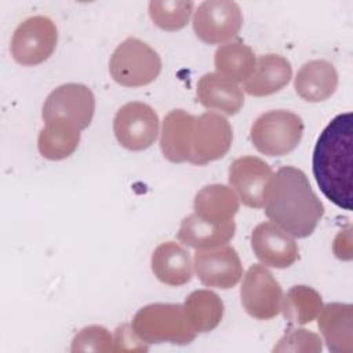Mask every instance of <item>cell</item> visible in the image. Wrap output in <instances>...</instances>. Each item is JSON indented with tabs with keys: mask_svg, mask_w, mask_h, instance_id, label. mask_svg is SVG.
Here are the masks:
<instances>
[{
	"mask_svg": "<svg viewBox=\"0 0 353 353\" xmlns=\"http://www.w3.org/2000/svg\"><path fill=\"white\" fill-rule=\"evenodd\" d=\"M265 214L292 237L310 236L324 215V205L299 168L285 165L269 179Z\"/></svg>",
	"mask_w": 353,
	"mask_h": 353,
	"instance_id": "1",
	"label": "cell"
},
{
	"mask_svg": "<svg viewBox=\"0 0 353 353\" xmlns=\"http://www.w3.org/2000/svg\"><path fill=\"white\" fill-rule=\"evenodd\" d=\"M352 113L335 116L317 138L312 171L321 193L336 207L352 210Z\"/></svg>",
	"mask_w": 353,
	"mask_h": 353,
	"instance_id": "2",
	"label": "cell"
},
{
	"mask_svg": "<svg viewBox=\"0 0 353 353\" xmlns=\"http://www.w3.org/2000/svg\"><path fill=\"white\" fill-rule=\"evenodd\" d=\"M135 334L146 345L170 342L188 345L197 332L189 325L179 303H150L141 307L131 323Z\"/></svg>",
	"mask_w": 353,
	"mask_h": 353,
	"instance_id": "3",
	"label": "cell"
},
{
	"mask_svg": "<svg viewBox=\"0 0 353 353\" xmlns=\"http://www.w3.org/2000/svg\"><path fill=\"white\" fill-rule=\"evenodd\" d=\"M109 72L113 80L123 87H143L159 77L161 58L148 43L128 37L113 51Z\"/></svg>",
	"mask_w": 353,
	"mask_h": 353,
	"instance_id": "4",
	"label": "cell"
},
{
	"mask_svg": "<svg viewBox=\"0 0 353 353\" xmlns=\"http://www.w3.org/2000/svg\"><path fill=\"white\" fill-rule=\"evenodd\" d=\"M302 119L288 110L277 109L262 113L251 125L254 148L266 156H285L292 152L303 135Z\"/></svg>",
	"mask_w": 353,
	"mask_h": 353,
	"instance_id": "5",
	"label": "cell"
},
{
	"mask_svg": "<svg viewBox=\"0 0 353 353\" xmlns=\"http://www.w3.org/2000/svg\"><path fill=\"white\" fill-rule=\"evenodd\" d=\"M58 30L52 19L44 15L26 18L18 25L11 39V55L23 66L47 61L57 46Z\"/></svg>",
	"mask_w": 353,
	"mask_h": 353,
	"instance_id": "6",
	"label": "cell"
},
{
	"mask_svg": "<svg viewBox=\"0 0 353 353\" xmlns=\"http://www.w3.org/2000/svg\"><path fill=\"white\" fill-rule=\"evenodd\" d=\"M243 25V14L236 1L207 0L193 15V30L205 44H225L237 36Z\"/></svg>",
	"mask_w": 353,
	"mask_h": 353,
	"instance_id": "7",
	"label": "cell"
},
{
	"mask_svg": "<svg viewBox=\"0 0 353 353\" xmlns=\"http://www.w3.org/2000/svg\"><path fill=\"white\" fill-rule=\"evenodd\" d=\"M95 113V97L92 91L77 83H68L50 92L43 105V120H65L80 131L87 128Z\"/></svg>",
	"mask_w": 353,
	"mask_h": 353,
	"instance_id": "8",
	"label": "cell"
},
{
	"mask_svg": "<svg viewBox=\"0 0 353 353\" xmlns=\"http://www.w3.org/2000/svg\"><path fill=\"white\" fill-rule=\"evenodd\" d=\"M113 132L123 148L132 152L145 150L159 135V116L143 102H128L116 112Z\"/></svg>",
	"mask_w": 353,
	"mask_h": 353,
	"instance_id": "9",
	"label": "cell"
},
{
	"mask_svg": "<svg viewBox=\"0 0 353 353\" xmlns=\"http://www.w3.org/2000/svg\"><path fill=\"white\" fill-rule=\"evenodd\" d=\"M244 310L254 319L269 320L281 312L283 290L263 265H252L240 288Z\"/></svg>",
	"mask_w": 353,
	"mask_h": 353,
	"instance_id": "10",
	"label": "cell"
},
{
	"mask_svg": "<svg viewBox=\"0 0 353 353\" xmlns=\"http://www.w3.org/2000/svg\"><path fill=\"white\" fill-rule=\"evenodd\" d=\"M232 139L228 119L216 112H204L194 119L189 163L204 165L223 157L232 146Z\"/></svg>",
	"mask_w": 353,
	"mask_h": 353,
	"instance_id": "11",
	"label": "cell"
},
{
	"mask_svg": "<svg viewBox=\"0 0 353 353\" xmlns=\"http://www.w3.org/2000/svg\"><path fill=\"white\" fill-rule=\"evenodd\" d=\"M193 266L201 284L221 290L234 287L243 276L240 256L228 244L197 250L193 256Z\"/></svg>",
	"mask_w": 353,
	"mask_h": 353,
	"instance_id": "12",
	"label": "cell"
},
{
	"mask_svg": "<svg viewBox=\"0 0 353 353\" xmlns=\"http://www.w3.org/2000/svg\"><path fill=\"white\" fill-rule=\"evenodd\" d=\"M272 175L270 165L256 156L239 157L229 167V183L239 200L251 208L263 207L266 186Z\"/></svg>",
	"mask_w": 353,
	"mask_h": 353,
	"instance_id": "13",
	"label": "cell"
},
{
	"mask_svg": "<svg viewBox=\"0 0 353 353\" xmlns=\"http://www.w3.org/2000/svg\"><path fill=\"white\" fill-rule=\"evenodd\" d=\"M251 248L265 265L285 269L299 259V248L294 237L274 222H262L251 233Z\"/></svg>",
	"mask_w": 353,
	"mask_h": 353,
	"instance_id": "14",
	"label": "cell"
},
{
	"mask_svg": "<svg viewBox=\"0 0 353 353\" xmlns=\"http://www.w3.org/2000/svg\"><path fill=\"white\" fill-rule=\"evenodd\" d=\"M317 325L327 347L334 353L353 352V307L350 303L331 302L323 305Z\"/></svg>",
	"mask_w": 353,
	"mask_h": 353,
	"instance_id": "15",
	"label": "cell"
},
{
	"mask_svg": "<svg viewBox=\"0 0 353 353\" xmlns=\"http://www.w3.org/2000/svg\"><path fill=\"white\" fill-rule=\"evenodd\" d=\"M292 77V68L287 58L279 54H265L256 59L252 74L243 83L248 95L266 97L281 91Z\"/></svg>",
	"mask_w": 353,
	"mask_h": 353,
	"instance_id": "16",
	"label": "cell"
},
{
	"mask_svg": "<svg viewBox=\"0 0 353 353\" xmlns=\"http://www.w3.org/2000/svg\"><path fill=\"white\" fill-rule=\"evenodd\" d=\"M194 119L196 116L185 112L183 109H174L164 117L160 135V149L168 161H189Z\"/></svg>",
	"mask_w": 353,
	"mask_h": 353,
	"instance_id": "17",
	"label": "cell"
},
{
	"mask_svg": "<svg viewBox=\"0 0 353 353\" xmlns=\"http://www.w3.org/2000/svg\"><path fill=\"white\" fill-rule=\"evenodd\" d=\"M150 265L156 279L167 285L179 287L193 277L190 254L175 241L159 244L152 254Z\"/></svg>",
	"mask_w": 353,
	"mask_h": 353,
	"instance_id": "18",
	"label": "cell"
},
{
	"mask_svg": "<svg viewBox=\"0 0 353 353\" xmlns=\"http://www.w3.org/2000/svg\"><path fill=\"white\" fill-rule=\"evenodd\" d=\"M294 87L303 101L313 103L323 102L336 91V69L325 59L309 61L298 70Z\"/></svg>",
	"mask_w": 353,
	"mask_h": 353,
	"instance_id": "19",
	"label": "cell"
},
{
	"mask_svg": "<svg viewBox=\"0 0 353 353\" xmlns=\"http://www.w3.org/2000/svg\"><path fill=\"white\" fill-rule=\"evenodd\" d=\"M197 101L205 109L233 116L243 108L244 94L237 83L219 73H205L197 83Z\"/></svg>",
	"mask_w": 353,
	"mask_h": 353,
	"instance_id": "20",
	"label": "cell"
},
{
	"mask_svg": "<svg viewBox=\"0 0 353 353\" xmlns=\"http://www.w3.org/2000/svg\"><path fill=\"white\" fill-rule=\"evenodd\" d=\"M193 208L203 221L221 225L233 221L239 211V197L226 185H207L196 193Z\"/></svg>",
	"mask_w": 353,
	"mask_h": 353,
	"instance_id": "21",
	"label": "cell"
},
{
	"mask_svg": "<svg viewBox=\"0 0 353 353\" xmlns=\"http://www.w3.org/2000/svg\"><path fill=\"white\" fill-rule=\"evenodd\" d=\"M234 232V221L215 225L203 221L193 212L182 219L176 239L186 247L205 250L228 244L233 239Z\"/></svg>",
	"mask_w": 353,
	"mask_h": 353,
	"instance_id": "22",
	"label": "cell"
},
{
	"mask_svg": "<svg viewBox=\"0 0 353 353\" xmlns=\"http://www.w3.org/2000/svg\"><path fill=\"white\" fill-rule=\"evenodd\" d=\"M80 142V130L65 120L47 121L37 139L40 154L47 160H63L73 154Z\"/></svg>",
	"mask_w": 353,
	"mask_h": 353,
	"instance_id": "23",
	"label": "cell"
},
{
	"mask_svg": "<svg viewBox=\"0 0 353 353\" xmlns=\"http://www.w3.org/2000/svg\"><path fill=\"white\" fill-rule=\"evenodd\" d=\"M182 306L189 325L197 334L212 331L223 317V302L210 290L190 292Z\"/></svg>",
	"mask_w": 353,
	"mask_h": 353,
	"instance_id": "24",
	"label": "cell"
},
{
	"mask_svg": "<svg viewBox=\"0 0 353 353\" xmlns=\"http://www.w3.org/2000/svg\"><path fill=\"white\" fill-rule=\"evenodd\" d=\"M255 63L254 51L239 39L219 46L214 55L216 73L234 83H244L252 74Z\"/></svg>",
	"mask_w": 353,
	"mask_h": 353,
	"instance_id": "25",
	"label": "cell"
},
{
	"mask_svg": "<svg viewBox=\"0 0 353 353\" xmlns=\"http://www.w3.org/2000/svg\"><path fill=\"white\" fill-rule=\"evenodd\" d=\"M323 307L320 294L309 285H294L281 301V312L285 320L292 324H307L313 321Z\"/></svg>",
	"mask_w": 353,
	"mask_h": 353,
	"instance_id": "26",
	"label": "cell"
},
{
	"mask_svg": "<svg viewBox=\"0 0 353 353\" xmlns=\"http://www.w3.org/2000/svg\"><path fill=\"white\" fill-rule=\"evenodd\" d=\"M194 8L193 1H150L149 3V15L156 26L163 30L174 32L185 28L192 17Z\"/></svg>",
	"mask_w": 353,
	"mask_h": 353,
	"instance_id": "27",
	"label": "cell"
},
{
	"mask_svg": "<svg viewBox=\"0 0 353 353\" xmlns=\"http://www.w3.org/2000/svg\"><path fill=\"white\" fill-rule=\"evenodd\" d=\"M113 336L102 325H88L80 330L72 341L70 352H113Z\"/></svg>",
	"mask_w": 353,
	"mask_h": 353,
	"instance_id": "28",
	"label": "cell"
},
{
	"mask_svg": "<svg viewBox=\"0 0 353 353\" xmlns=\"http://www.w3.org/2000/svg\"><path fill=\"white\" fill-rule=\"evenodd\" d=\"M323 345L319 335L307 330H290L285 332L273 352H321Z\"/></svg>",
	"mask_w": 353,
	"mask_h": 353,
	"instance_id": "29",
	"label": "cell"
},
{
	"mask_svg": "<svg viewBox=\"0 0 353 353\" xmlns=\"http://www.w3.org/2000/svg\"><path fill=\"white\" fill-rule=\"evenodd\" d=\"M114 352H145L146 343L132 330L131 324H121L116 328L113 335Z\"/></svg>",
	"mask_w": 353,
	"mask_h": 353,
	"instance_id": "30",
	"label": "cell"
}]
</instances>
